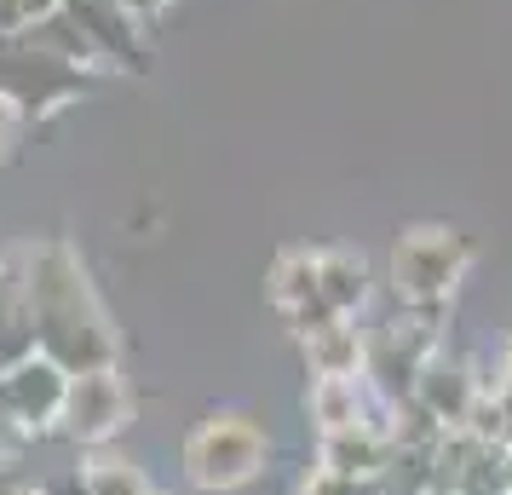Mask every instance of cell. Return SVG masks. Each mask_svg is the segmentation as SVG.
Here are the masks:
<instances>
[{
	"label": "cell",
	"instance_id": "52a82bcc",
	"mask_svg": "<svg viewBox=\"0 0 512 495\" xmlns=\"http://www.w3.org/2000/svg\"><path fill=\"white\" fill-rule=\"evenodd\" d=\"M64 398H70V375L52 357H29L0 375V426L18 438H47L64 421Z\"/></svg>",
	"mask_w": 512,
	"mask_h": 495
},
{
	"label": "cell",
	"instance_id": "3957f363",
	"mask_svg": "<svg viewBox=\"0 0 512 495\" xmlns=\"http://www.w3.org/2000/svg\"><path fill=\"white\" fill-rule=\"evenodd\" d=\"M478 260V242L455 225H403L386 260V283H392L397 311H432L455 300V288L466 283V271Z\"/></svg>",
	"mask_w": 512,
	"mask_h": 495
},
{
	"label": "cell",
	"instance_id": "7c38bea8",
	"mask_svg": "<svg viewBox=\"0 0 512 495\" xmlns=\"http://www.w3.org/2000/svg\"><path fill=\"white\" fill-rule=\"evenodd\" d=\"M300 352H305L311 380L363 375V363H369V329H357L351 317H334V323H317V329L300 334Z\"/></svg>",
	"mask_w": 512,
	"mask_h": 495
},
{
	"label": "cell",
	"instance_id": "277c9868",
	"mask_svg": "<svg viewBox=\"0 0 512 495\" xmlns=\"http://www.w3.org/2000/svg\"><path fill=\"white\" fill-rule=\"evenodd\" d=\"M98 93V81L87 70H75L64 58H52L35 41H0V98L18 110L24 121H52L64 104Z\"/></svg>",
	"mask_w": 512,
	"mask_h": 495
},
{
	"label": "cell",
	"instance_id": "30bf717a",
	"mask_svg": "<svg viewBox=\"0 0 512 495\" xmlns=\"http://www.w3.org/2000/svg\"><path fill=\"white\" fill-rule=\"evenodd\" d=\"M484 392H489V380L478 375V363L449 357V352H438L426 363V375L415 380V403L443 426V432H461V426L472 421V409L484 403Z\"/></svg>",
	"mask_w": 512,
	"mask_h": 495
},
{
	"label": "cell",
	"instance_id": "6da1fadb",
	"mask_svg": "<svg viewBox=\"0 0 512 495\" xmlns=\"http://www.w3.org/2000/svg\"><path fill=\"white\" fill-rule=\"evenodd\" d=\"M24 277V306L35 317V340L41 357H52L64 375H93V369H116L121 340L110 329V311L98 300L87 265L70 242H35L18 260Z\"/></svg>",
	"mask_w": 512,
	"mask_h": 495
},
{
	"label": "cell",
	"instance_id": "7402d4cb",
	"mask_svg": "<svg viewBox=\"0 0 512 495\" xmlns=\"http://www.w3.org/2000/svg\"><path fill=\"white\" fill-rule=\"evenodd\" d=\"M0 438H6V426H0Z\"/></svg>",
	"mask_w": 512,
	"mask_h": 495
},
{
	"label": "cell",
	"instance_id": "7a4b0ae2",
	"mask_svg": "<svg viewBox=\"0 0 512 495\" xmlns=\"http://www.w3.org/2000/svg\"><path fill=\"white\" fill-rule=\"evenodd\" d=\"M179 467H185V484L202 495L248 490L271 467V426L254 409H213L185 432Z\"/></svg>",
	"mask_w": 512,
	"mask_h": 495
},
{
	"label": "cell",
	"instance_id": "ba28073f",
	"mask_svg": "<svg viewBox=\"0 0 512 495\" xmlns=\"http://www.w3.org/2000/svg\"><path fill=\"white\" fill-rule=\"evenodd\" d=\"M317 254L323 248H282L271 271H265V306L277 311L294 334L334 323V311L323 306V277H317Z\"/></svg>",
	"mask_w": 512,
	"mask_h": 495
},
{
	"label": "cell",
	"instance_id": "8fae6325",
	"mask_svg": "<svg viewBox=\"0 0 512 495\" xmlns=\"http://www.w3.org/2000/svg\"><path fill=\"white\" fill-rule=\"evenodd\" d=\"M392 432H380V426H351V432H328L317 438V467L340 472L351 484H374V478H386L392 467Z\"/></svg>",
	"mask_w": 512,
	"mask_h": 495
},
{
	"label": "cell",
	"instance_id": "9a60e30c",
	"mask_svg": "<svg viewBox=\"0 0 512 495\" xmlns=\"http://www.w3.org/2000/svg\"><path fill=\"white\" fill-rule=\"evenodd\" d=\"M64 0H0V41H18L35 24H47Z\"/></svg>",
	"mask_w": 512,
	"mask_h": 495
},
{
	"label": "cell",
	"instance_id": "9c48e42d",
	"mask_svg": "<svg viewBox=\"0 0 512 495\" xmlns=\"http://www.w3.org/2000/svg\"><path fill=\"white\" fill-rule=\"evenodd\" d=\"M75 24L87 29V41L98 47V58L121 75H144L150 70V47H144V18L127 0H64Z\"/></svg>",
	"mask_w": 512,
	"mask_h": 495
},
{
	"label": "cell",
	"instance_id": "4fadbf2b",
	"mask_svg": "<svg viewBox=\"0 0 512 495\" xmlns=\"http://www.w3.org/2000/svg\"><path fill=\"white\" fill-rule=\"evenodd\" d=\"M317 277H323V306L334 317H363L374 300V271L363 254H351V248H323L317 254Z\"/></svg>",
	"mask_w": 512,
	"mask_h": 495
},
{
	"label": "cell",
	"instance_id": "ac0fdd59",
	"mask_svg": "<svg viewBox=\"0 0 512 495\" xmlns=\"http://www.w3.org/2000/svg\"><path fill=\"white\" fill-rule=\"evenodd\" d=\"M29 490H35V478L24 472V461L0 449V495H29Z\"/></svg>",
	"mask_w": 512,
	"mask_h": 495
},
{
	"label": "cell",
	"instance_id": "8992f818",
	"mask_svg": "<svg viewBox=\"0 0 512 495\" xmlns=\"http://www.w3.org/2000/svg\"><path fill=\"white\" fill-rule=\"evenodd\" d=\"M133 426V386L121 369H93V375H70V398H64V421L58 438L81 449H110Z\"/></svg>",
	"mask_w": 512,
	"mask_h": 495
},
{
	"label": "cell",
	"instance_id": "2e32d148",
	"mask_svg": "<svg viewBox=\"0 0 512 495\" xmlns=\"http://www.w3.org/2000/svg\"><path fill=\"white\" fill-rule=\"evenodd\" d=\"M489 398L501 403V415L512 421V334L501 340V357H495V380H489Z\"/></svg>",
	"mask_w": 512,
	"mask_h": 495
},
{
	"label": "cell",
	"instance_id": "d6986e66",
	"mask_svg": "<svg viewBox=\"0 0 512 495\" xmlns=\"http://www.w3.org/2000/svg\"><path fill=\"white\" fill-rule=\"evenodd\" d=\"M127 6H133L139 18H156V12H167V6H173V0H127Z\"/></svg>",
	"mask_w": 512,
	"mask_h": 495
},
{
	"label": "cell",
	"instance_id": "5b68a950",
	"mask_svg": "<svg viewBox=\"0 0 512 495\" xmlns=\"http://www.w3.org/2000/svg\"><path fill=\"white\" fill-rule=\"evenodd\" d=\"M443 352V329L432 311H392L380 329H369V363L363 380L386 403L415 398V380L426 375V363Z\"/></svg>",
	"mask_w": 512,
	"mask_h": 495
},
{
	"label": "cell",
	"instance_id": "44dd1931",
	"mask_svg": "<svg viewBox=\"0 0 512 495\" xmlns=\"http://www.w3.org/2000/svg\"><path fill=\"white\" fill-rule=\"evenodd\" d=\"M426 495H466V490H449V484H432Z\"/></svg>",
	"mask_w": 512,
	"mask_h": 495
},
{
	"label": "cell",
	"instance_id": "5bb4252c",
	"mask_svg": "<svg viewBox=\"0 0 512 495\" xmlns=\"http://www.w3.org/2000/svg\"><path fill=\"white\" fill-rule=\"evenodd\" d=\"M81 490H87V495H156V484L144 478L139 461H127V455H110V449H98L93 461L81 467Z\"/></svg>",
	"mask_w": 512,
	"mask_h": 495
},
{
	"label": "cell",
	"instance_id": "ffe728a7",
	"mask_svg": "<svg viewBox=\"0 0 512 495\" xmlns=\"http://www.w3.org/2000/svg\"><path fill=\"white\" fill-rule=\"evenodd\" d=\"M466 495H507V484H489V490H466Z\"/></svg>",
	"mask_w": 512,
	"mask_h": 495
},
{
	"label": "cell",
	"instance_id": "e0dca14e",
	"mask_svg": "<svg viewBox=\"0 0 512 495\" xmlns=\"http://www.w3.org/2000/svg\"><path fill=\"white\" fill-rule=\"evenodd\" d=\"M24 127H29V121L18 116V110H12L6 98H0V167L18 156V139H24Z\"/></svg>",
	"mask_w": 512,
	"mask_h": 495
}]
</instances>
